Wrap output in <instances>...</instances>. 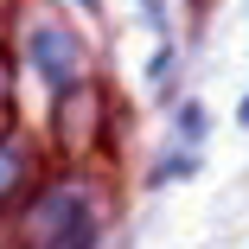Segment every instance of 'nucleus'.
I'll return each mask as SVG.
<instances>
[{"mask_svg": "<svg viewBox=\"0 0 249 249\" xmlns=\"http://www.w3.org/2000/svg\"><path fill=\"white\" fill-rule=\"evenodd\" d=\"M32 52H38V64H45V77H52V83H71V71H77V45H71L64 32H38Z\"/></svg>", "mask_w": 249, "mask_h": 249, "instance_id": "obj_1", "label": "nucleus"}]
</instances>
